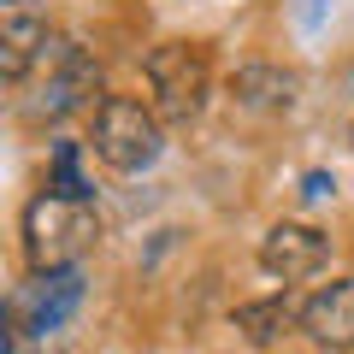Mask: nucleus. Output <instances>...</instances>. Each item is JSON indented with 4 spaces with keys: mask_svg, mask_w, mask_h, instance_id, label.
Here are the masks:
<instances>
[{
    "mask_svg": "<svg viewBox=\"0 0 354 354\" xmlns=\"http://www.w3.org/2000/svg\"><path fill=\"white\" fill-rule=\"evenodd\" d=\"M301 319V307L290 301V295H272V301H248V307H236V330L254 342V348H272V342L283 337V330Z\"/></svg>",
    "mask_w": 354,
    "mask_h": 354,
    "instance_id": "obj_10",
    "label": "nucleus"
},
{
    "mask_svg": "<svg viewBox=\"0 0 354 354\" xmlns=\"http://www.w3.org/2000/svg\"><path fill=\"white\" fill-rule=\"evenodd\" d=\"M148 88H153V113L165 124H195L207 106V88H213V65H207V48L195 41H165V48L148 53Z\"/></svg>",
    "mask_w": 354,
    "mask_h": 354,
    "instance_id": "obj_2",
    "label": "nucleus"
},
{
    "mask_svg": "<svg viewBox=\"0 0 354 354\" xmlns=\"http://www.w3.org/2000/svg\"><path fill=\"white\" fill-rule=\"evenodd\" d=\"M53 189L59 195H77V201H88V177H83V165H77V142H53Z\"/></svg>",
    "mask_w": 354,
    "mask_h": 354,
    "instance_id": "obj_11",
    "label": "nucleus"
},
{
    "mask_svg": "<svg viewBox=\"0 0 354 354\" xmlns=\"http://www.w3.org/2000/svg\"><path fill=\"white\" fill-rule=\"evenodd\" d=\"M101 88V65H95V53L83 48V41H48V53H41V83L36 95H30L24 113L30 118H71L77 106H88V95Z\"/></svg>",
    "mask_w": 354,
    "mask_h": 354,
    "instance_id": "obj_4",
    "label": "nucleus"
},
{
    "mask_svg": "<svg viewBox=\"0 0 354 354\" xmlns=\"http://www.w3.org/2000/svg\"><path fill=\"white\" fill-rule=\"evenodd\" d=\"M95 236H101V218H95V207L77 201V195H36V201L24 207V254L36 272H59V266H77L88 248H95Z\"/></svg>",
    "mask_w": 354,
    "mask_h": 354,
    "instance_id": "obj_1",
    "label": "nucleus"
},
{
    "mask_svg": "<svg viewBox=\"0 0 354 354\" xmlns=\"http://www.w3.org/2000/svg\"><path fill=\"white\" fill-rule=\"evenodd\" d=\"M348 148H354V124H348Z\"/></svg>",
    "mask_w": 354,
    "mask_h": 354,
    "instance_id": "obj_13",
    "label": "nucleus"
},
{
    "mask_svg": "<svg viewBox=\"0 0 354 354\" xmlns=\"http://www.w3.org/2000/svg\"><path fill=\"white\" fill-rule=\"evenodd\" d=\"M77 307H83V272H77V266L36 272V278L6 301V330H18V337H48V330H59Z\"/></svg>",
    "mask_w": 354,
    "mask_h": 354,
    "instance_id": "obj_5",
    "label": "nucleus"
},
{
    "mask_svg": "<svg viewBox=\"0 0 354 354\" xmlns=\"http://www.w3.org/2000/svg\"><path fill=\"white\" fill-rule=\"evenodd\" d=\"M325 260H330V236L313 230V225H272L260 236V266L272 272V278H283V283L313 278Z\"/></svg>",
    "mask_w": 354,
    "mask_h": 354,
    "instance_id": "obj_7",
    "label": "nucleus"
},
{
    "mask_svg": "<svg viewBox=\"0 0 354 354\" xmlns=\"http://www.w3.org/2000/svg\"><path fill=\"white\" fill-rule=\"evenodd\" d=\"M165 118L153 106L130 101V95H106L95 106V153H101L113 171H148L165 148Z\"/></svg>",
    "mask_w": 354,
    "mask_h": 354,
    "instance_id": "obj_3",
    "label": "nucleus"
},
{
    "mask_svg": "<svg viewBox=\"0 0 354 354\" xmlns=\"http://www.w3.org/2000/svg\"><path fill=\"white\" fill-rule=\"evenodd\" d=\"M53 30H48V6L41 0H0V77L24 83L41 65Z\"/></svg>",
    "mask_w": 354,
    "mask_h": 354,
    "instance_id": "obj_6",
    "label": "nucleus"
},
{
    "mask_svg": "<svg viewBox=\"0 0 354 354\" xmlns=\"http://www.w3.org/2000/svg\"><path fill=\"white\" fill-rule=\"evenodd\" d=\"M295 88H301V77L283 71V65H242L236 77H230V95H236L242 113H260V118H278L295 106Z\"/></svg>",
    "mask_w": 354,
    "mask_h": 354,
    "instance_id": "obj_9",
    "label": "nucleus"
},
{
    "mask_svg": "<svg viewBox=\"0 0 354 354\" xmlns=\"http://www.w3.org/2000/svg\"><path fill=\"white\" fill-rule=\"evenodd\" d=\"M301 330L319 348H354V278H337L301 307Z\"/></svg>",
    "mask_w": 354,
    "mask_h": 354,
    "instance_id": "obj_8",
    "label": "nucleus"
},
{
    "mask_svg": "<svg viewBox=\"0 0 354 354\" xmlns=\"http://www.w3.org/2000/svg\"><path fill=\"white\" fill-rule=\"evenodd\" d=\"M330 189H337V177H325V171H313V177H307V189H301V195H307V201H325Z\"/></svg>",
    "mask_w": 354,
    "mask_h": 354,
    "instance_id": "obj_12",
    "label": "nucleus"
}]
</instances>
